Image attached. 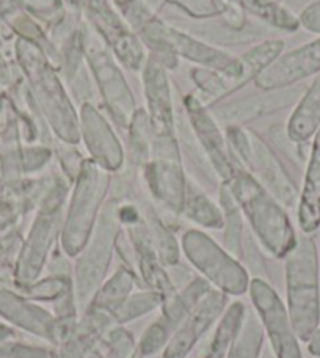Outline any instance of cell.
Here are the masks:
<instances>
[{"mask_svg":"<svg viewBox=\"0 0 320 358\" xmlns=\"http://www.w3.org/2000/svg\"><path fill=\"white\" fill-rule=\"evenodd\" d=\"M320 129V73L305 90L287 121L286 132L297 143L310 142Z\"/></svg>","mask_w":320,"mask_h":358,"instance_id":"obj_22","label":"cell"},{"mask_svg":"<svg viewBox=\"0 0 320 358\" xmlns=\"http://www.w3.org/2000/svg\"><path fill=\"white\" fill-rule=\"evenodd\" d=\"M80 140L85 143L89 159L107 170L118 171L124 165V150L108 120L93 102H85L79 110Z\"/></svg>","mask_w":320,"mask_h":358,"instance_id":"obj_17","label":"cell"},{"mask_svg":"<svg viewBox=\"0 0 320 358\" xmlns=\"http://www.w3.org/2000/svg\"><path fill=\"white\" fill-rule=\"evenodd\" d=\"M312 2H317V0H283V3L287 6V8H291L293 13L302 11Z\"/></svg>","mask_w":320,"mask_h":358,"instance_id":"obj_35","label":"cell"},{"mask_svg":"<svg viewBox=\"0 0 320 358\" xmlns=\"http://www.w3.org/2000/svg\"><path fill=\"white\" fill-rule=\"evenodd\" d=\"M181 248L189 263L204 280L225 294L242 296L248 291L249 275L247 268L225 247L200 229H189L182 234Z\"/></svg>","mask_w":320,"mask_h":358,"instance_id":"obj_8","label":"cell"},{"mask_svg":"<svg viewBox=\"0 0 320 358\" xmlns=\"http://www.w3.org/2000/svg\"><path fill=\"white\" fill-rule=\"evenodd\" d=\"M225 184L238 201L259 245L273 258H286L298 238L283 204L239 165Z\"/></svg>","mask_w":320,"mask_h":358,"instance_id":"obj_1","label":"cell"},{"mask_svg":"<svg viewBox=\"0 0 320 358\" xmlns=\"http://www.w3.org/2000/svg\"><path fill=\"white\" fill-rule=\"evenodd\" d=\"M182 106L190 129L212 167L217 179L221 184L228 182L233 178L238 165L233 161L226 136H223L220 124L212 117L209 107L204 106L198 96L185 94L182 98Z\"/></svg>","mask_w":320,"mask_h":358,"instance_id":"obj_12","label":"cell"},{"mask_svg":"<svg viewBox=\"0 0 320 358\" xmlns=\"http://www.w3.org/2000/svg\"><path fill=\"white\" fill-rule=\"evenodd\" d=\"M163 5L179 10L191 21H210L221 19L234 3H228L225 0H165Z\"/></svg>","mask_w":320,"mask_h":358,"instance_id":"obj_30","label":"cell"},{"mask_svg":"<svg viewBox=\"0 0 320 358\" xmlns=\"http://www.w3.org/2000/svg\"><path fill=\"white\" fill-rule=\"evenodd\" d=\"M305 93L303 88L289 87L273 92H261L231 102H220L209 108L217 123L225 127H243L249 121L284 110L297 104Z\"/></svg>","mask_w":320,"mask_h":358,"instance_id":"obj_15","label":"cell"},{"mask_svg":"<svg viewBox=\"0 0 320 358\" xmlns=\"http://www.w3.org/2000/svg\"><path fill=\"white\" fill-rule=\"evenodd\" d=\"M287 311L298 340L308 343L320 324L319 255L308 236L297 239L286 257Z\"/></svg>","mask_w":320,"mask_h":358,"instance_id":"obj_3","label":"cell"},{"mask_svg":"<svg viewBox=\"0 0 320 358\" xmlns=\"http://www.w3.org/2000/svg\"><path fill=\"white\" fill-rule=\"evenodd\" d=\"M259 358H277V355H275L272 348H264V349H262Z\"/></svg>","mask_w":320,"mask_h":358,"instance_id":"obj_37","label":"cell"},{"mask_svg":"<svg viewBox=\"0 0 320 358\" xmlns=\"http://www.w3.org/2000/svg\"><path fill=\"white\" fill-rule=\"evenodd\" d=\"M80 15L119 65L133 73L142 71L148 52L112 0H80Z\"/></svg>","mask_w":320,"mask_h":358,"instance_id":"obj_9","label":"cell"},{"mask_svg":"<svg viewBox=\"0 0 320 358\" xmlns=\"http://www.w3.org/2000/svg\"><path fill=\"white\" fill-rule=\"evenodd\" d=\"M242 6L248 16H253L256 21L273 30L293 34L302 27L297 13L287 8L279 0H242Z\"/></svg>","mask_w":320,"mask_h":358,"instance_id":"obj_23","label":"cell"},{"mask_svg":"<svg viewBox=\"0 0 320 358\" xmlns=\"http://www.w3.org/2000/svg\"><path fill=\"white\" fill-rule=\"evenodd\" d=\"M110 173L92 159H85L69 198L61 227V250L69 258L79 257L92 236L110 189Z\"/></svg>","mask_w":320,"mask_h":358,"instance_id":"obj_4","label":"cell"},{"mask_svg":"<svg viewBox=\"0 0 320 358\" xmlns=\"http://www.w3.org/2000/svg\"><path fill=\"white\" fill-rule=\"evenodd\" d=\"M320 73V38L283 52L253 82L261 92H273L300 84Z\"/></svg>","mask_w":320,"mask_h":358,"instance_id":"obj_18","label":"cell"},{"mask_svg":"<svg viewBox=\"0 0 320 358\" xmlns=\"http://www.w3.org/2000/svg\"><path fill=\"white\" fill-rule=\"evenodd\" d=\"M85 63L94 80L96 90L104 101L108 113L121 129H129L138 110L136 98L127 84L121 65L101 38L85 24Z\"/></svg>","mask_w":320,"mask_h":358,"instance_id":"obj_7","label":"cell"},{"mask_svg":"<svg viewBox=\"0 0 320 358\" xmlns=\"http://www.w3.org/2000/svg\"><path fill=\"white\" fill-rule=\"evenodd\" d=\"M249 297L277 358H303L289 311L266 278L249 280Z\"/></svg>","mask_w":320,"mask_h":358,"instance_id":"obj_11","label":"cell"},{"mask_svg":"<svg viewBox=\"0 0 320 358\" xmlns=\"http://www.w3.org/2000/svg\"><path fill=\"white\" fill-rule=\"evenodd\" d=\"M298 225L305 234H311L320 228V129L306 162L303 187L298 198Z\"/></svg>","mask_w":320,"mask_h":358,"instance_id":"obj_21","label":"cell"},{"mask_svg":"<svg viewBox=\"0 0 320 358\" xmlns=\"http://www.w3.org/2000/svg\"><path fill=\"white\" fill-rule=\"evenodd\" d=\"M133 281H136V277H133L131 268L123 266L118 267L110 280L102 283L98 292L94 294V297L88 305L89 311H102L112 316L123 305L124 300L129 297Z\"/></svg>","mask_w":320,"mask_h":358,"instance_id":"obj_24","label":"cell"},{"mask_svg":"<svg viewBox=\"0 0 320 358\" xmlns=\"http://www.w3.org/2000/svg\"><path fill=\"white\" fill-rule=\"evenodd\" d=\"M266 331L258 313L247 310L226 358H259L264 349Z\"/></svg>","mask_w":320,"mask_h":358,"instance_id":"obj_29","label":"cell"},{"mask_svg":"<svg viewBox=\"0 0 320 358\" xmlns=\"http://www.w3.org/2000/svg\"><path fill=\"white\" fill-rule=\"evenodd\" d=\"M220 209L223 213V242L225 248L234 258H243V220L242 210L233 196L228 184L223 182L219 190Z\"/></svg>","mask_w":320,"mask_h":358,"instance_id":"obj_26","label":"cell"},{"mask_svg":"<svg viewBox=\"0 0 320 358\" xmlns=\"http://www.w3.org/2000/svg\"><path fill=\"white\" fill-rule=\"evenodd\" d=\"M142 84L150 118L152 140L177 137L176 108L168 69L154 55L148 54L142 71Z\"/></svg>","mask_w":320,"mask_h":358,"instance_id":"obj_14","label":"cell"},{"mask_svg":"<svg viewBox=\"0 0 320 358\" xmlns=\"http://www.w3.org/2000/svg\"><path fill=\"white\" fill-rule=\"evenodd\" d=\"M300 25L305 30L311 31V34H319L320 35V0L317 2H312L311 5L306 6L302 11H300Z\"/></svg>","mask_w":320,"mask_h":358,"instance_id":"obj_34","label":"cell"},{"mask_svg":"<svg viewBox=\"0 0 320 358\" xmlns=\"http://www.w3.org/2000/svg\"><path fill=\"white\" fill-rule=\"evenodd\" d=\"M308 350L311 355L320 357V327L314 331V335H312L311 340L308 341Z\"/></svg>","mask_w":320,"mask_h":358,"instance_id":"obj_36","label":"cell"},{"mask_svg":"<svg viewBox=\"0 0 320 358\" xmlns=\"http://www.w3.org/2000/svg\"><path fill=\"white\" fill-rule=\"evenodd\" d=\"M182 214L203 228L223 229V213L198 185L187 179Z\"/></svg>","mask_w":320,"mask_h":358,"instance_id":"obj_25","label":"cell"},{"mask_svg":"<svg viewBox=\"0 0 320 358\" xmlns=\"http://www.w3.org/2000/svg\"><path fill=\"white\" fill-rule=\"evenodd\" d=\"M142 217L146 227V233L152 248H154L160 263L166 266H175L179 261V245L175 236L160 222L156 210L150 204L142 206Z\"/></svg>","mask_w":320,"mask_h":358,"instance_id":"obj_27","label":"cell"},{"mask_svg":"<svg viewBox=\"0 0 320 358\" xmlns=\"http://www.w3.org/2000/svg\"><path fill=\"white\" fill-rule=\"evenodd\" d=\"M127 2H131V0H112V3H113L115 6H117L118 10L123 8V6H124Z\"/></svg>","mask_w":320,"mask_h":358,"instance_id":"obj_38","label":"cell"},{"mask_svg":"<svg viewBox=\"0 0 320 358\" xmlns=\"http://www.w3.org/2000/svg\"><path fill=\"white\" fill-rule=\"evenodd\" d=\"M279 2H283V0H279Z\"/></svg>","mask_w":320,"mask_h":358,"instance_id":"obj_40","label":"cell"},{"mask_svg":"<svg viewBox=\"0 0 320 358\" xmlns=\"http://www.w3.org/2000/svg\"><path fill=\"white\" fill-rule=\"evenodd\" d=\"M171 329L162 317H159L156 322H152L142 336L140 341V357H151L157 354L160 349L168 344L171 338Z\"/></svg>","mask_w":320,"mask_h":358,"instance_id":"obj_33","label":"cell"},{"mask_svg":"<svg viewBox=\"0 0 320 358\" xmlns=\"http://www.w3.org/2000/svg\"><path fill=\"white\" fill-rule=\"evenodd\" d=\"M68 195V185L57 181L54 189L50 190V195L44 203L40 215L31 229L27 252H25V264H24V278L31 280L40 275L41 268L46 261L50 247L55 242L57 234L60 233L61 214L65 200Z\"/></svg>","mask_w":320,"mask_h":358,"instance_id":"obj_16","label":"cell"},{"mask_svg":"<svg viewBox=\"0 0 320 358\" xmlns=\"http://www.w3.org/2000/svg\"><path fill=\"white\" fill-rule=\"evenodd\" d=\"M21 3L31 15H35L49 29H59L69 16V8L65 0H21Z\"/></svg>","mask_w":320,"mask_h":358,"instance_id":"obj_32","label":"cell"},{"mask_svg":"<svg viewBox=\"0 0 320 358\" xmlns=\"http://www.w3.org/2000/svg\"><path fill=\"white\" fill-rule=\"evenodd\" d=\"M228 3H234V5H242V0H225Z\"/></svg>","mask_w":320,"mask_h":358,"instance_id":"obj_39","label":"cell"},{"mask_svg":"<svg viewBox=\"0 0 320 358\" xmlns=\"http://www.w3.org/2000/svg\"><path fill=\"white\" fill-rule=\"evenodd\" d=\"M163 305V297L162 294L157 291H148V292H142V294H136V296H129L127 297L123 305L113 313L115 321L119 324L129 322L132 319L140 317L146 315V313H151L152 310H156L157 306Z\"/></svg>","mask_w":320,"mask_h":358,"instance_id":"obj_31","label":"cell"},{"mask_svg":"<svg viewBox=\"0 0 320 358\" xmlns=\"http://www.w3.org/2000/svg\"><path fill=\"white\" fill-rule=\"evenodd\" d=\"M166 43L177 59H185L195 63L198 68L209 69L229 79L228 96L239 92L243 76V66L239 57H234L226 50L215 48L196 36L166 22Z\"/></svg>","mask_w":320,"mask_h":358,"instance_id":"obj_13","label":"cell"},{"mask_svg":"<svg viewBox=\"0 0 320 358\" xmlns=\"http://www.w3.org/2000/svg\"><path fill=\"white\" fill-rule=\"evenodd\" d=\"M170 22L175 27L181 29L187 34L196 36L198 40H203L215 48L223 46H240V44H252V43H261L264 41L262 38L270 36L273 34V29L267 27L266 24L259 21H249L245 29H233L226 25L225 22H210V21H191V19L184 17H175Z\"/></svg>","mask_w":320,"mask_h":358,"instance_id":"obj_20","label":"cell"},{"mask_svg":"<svg viewBox=\"0 0 320 358\" xmlns=\"http://www.w3.org/2000/svg\"><path fill=\"white\" fill-rule=\"evenodd\" d=\"M245 305L242 302H234L228 306L221 319L217 324L212 340H210L209 349L204 358H226L229 349H231L234 338L242 325L243 316H245Z\"/></svg>","mask_w":320,"mask_h":358,"instance_id":"obj_28","label":"cell"},{"mask_svg":"<svg viewBox=\"0 0 320 358\" xmlns=\"http://www.w3.org/2000/svg\"><path fill=\"white\" fill-rule=\"evenodd\" d=\"M19 52L34 87L36 104L40 106L50 129L63 143L78 145L80 142L79 112L75 110L71 96L63 85L60 71L50 62L44 49L35 43L21 41Z\"/></svg>","mask_w":320,"mask_h":358,"instance_id":"obj_2","label":"cell"},{"mask_svg":"<svg viewBox=\"0 0 320 358\" xmlns=\"http://www.w3.org/2000/svg\"><path fill=\"white\" fill-rule=\"evenodd\" d=\"M234 164L252 173L284 208L298 204L300 192L270 145L245 127H225Z\"/></svg>","mask_w":320,"mask_h":358,"instance_id":"obj_5","label":"cell"},{"mask_svg":"<svg viewBox=\"0 0 320 358\" xmlns=\"http://www.w3.org/2000/svg\"><path fill=\"white\" fill-rule=\"evenodd\" d=\"M145 179L151 195L168 213L182 214L187 178L184 173L177 137L152 140L150 162L145 165Z\"/></svg>","mask_w":320,"mask_h":358,"instance_id":"obj_10","label":"cell"},{"mask_svg":"<svg viewBox=\"0 0 320 358\" xmlns=\"http://www.w3.org/2000/svg\"><path fill=\"white\" fill-rule=\"evenodd\" d=\"M228 296L219 289H210L203 300L177 325L165 346L162 358H185L201 336L219 321L226 310Z\"/></svg>","mask_w":320,"mask_h":358,"instance_id":"obj_19","label":"cell"},{"mask_svg":"<svg viewBox=\"0 0 320 358\" xmlns=\"http://www.w3.org/2000/svg\"><path fill=\"white\" fill-rule=\"evenodd\" d=\"M119 203L121 200L118 198L106 201L87 245L79 253L78 264H75L74 296L75 303L80 308L89 305L94 294L104 283L113 248L117 247V239L121 231L118 217Z\"/></svg>","mask_w":320,"mask_h":358,"instance_id":"obj_6","label":"cell"}]
</instances>
